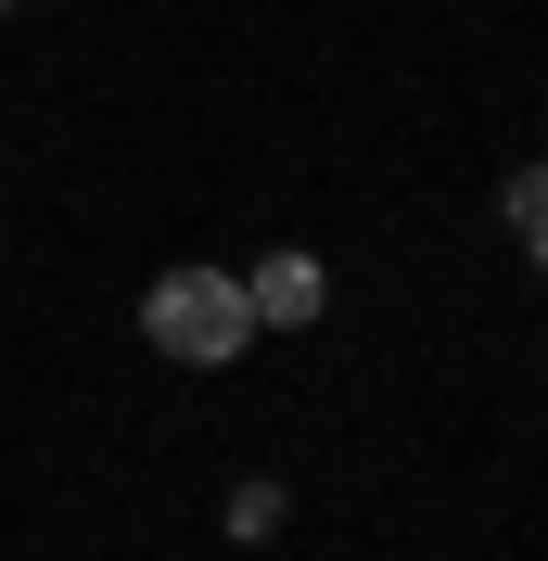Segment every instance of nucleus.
Segmentation results:
<instances>
[{
	"label": "nucleus",
	"mask_w": 548,
	"mask_h": 561,
	"mask_svg": "<svg viewBox=\"0 0 548 561\" xmlns=\"http://www.w3.org/2000/svg\"><path fill=\"white\" fill-rule=\"evenodd\" d=\"M0 13H13V0H0Z\"/></svg>",
	"instance_id": "nucleus-6"
},
{
	"label": "nucleus",
	"mask_w": 548,
	"mask_h": 561,
	"mask_svg": "<svg viewBox=\"0 0 548 561\" xmlns=\"http://www.w3.org/2000/svg\"><path fill=\"white\" fill-rule=\"evenodd\" d=\"M230 536H281V485H242L230 497Z\"/></svg>",
	"instance_id": "nucleus-4"
},
{
	"label": "nucleus",
	"mask_w": 548,
	"mask_h": 561,
	"mask_svg": "<svg viewBox=\"0 0 548 561\" xmlns=\"http://www.w3.org/2000/svg\"><path fill=\"white\" fill-rule=\"evenodd\" d=\"M242 307H255V332H307L332 307V280H319V255H269V268L242 280Z\"/></svg>",
	"instance_id": "nucleus-2"
},
{
	"label": "nucleus",
	"mask_w": 548,
	"mask_h": 561,
	"mask_svg": "<svg viewBox=\"0 0 548 561\" xmlns=\"http://www.w3.org/2000/svg\"><path fill=\"white\" fill-rule=\"evenodd\" d=\"M140 345H167V357H192V370H217V357L255 345V307H242L230 268H167L153 294H140Z\"/></svg>",
	"instance_id": "nucleus-1"
},
{
	"label": "nucleus",
	"mask_w": 548,
	"mask_h": 561,
	"mask_svg": "<svg viewBox=\"0 0 548 561\" xmlns=\"http://www.w3.org/2000/svg\"><path fill=\"white\" fill-rule=\"evenodd\" d=\"M498 217H511V230H536V217H548V167H511V192H498Z\"/></svg>",
	"instance_id": "nucleus-3"
},
{
	"label": "nucleus",
	"mask_w": 548,
	"mask_h": 561,
	"mask_svg": "<svg viewBox=\"0 0 548 561\" xmlns=\"http://www.w3.org/2000/svg\"><path fill=\"white\" fill-rule=\"evenodd\" d=\"M523 243H536V268H548V217H536V230H523Z\"/></svg>",
	"instance_id": "nucleus-5"
}]
</instances>
